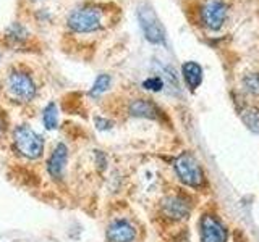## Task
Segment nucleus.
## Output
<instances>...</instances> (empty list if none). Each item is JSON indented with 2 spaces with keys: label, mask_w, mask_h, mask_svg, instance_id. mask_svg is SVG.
Segmentation results:
<instances>
[{
  "label": "nucleus",
  "mask_w": 259,
  "mask_h": 242,
  "mask_svg": "<svg viewBox=\"0 0 259 242\" xmlns=\"http://www.w3.org/2000/svg\"><path fill=\"white\" fill-rule=\"evenodd\" d=\"M13 142L15 147L23 157L26 158H39L44 150V141L34 129H31L26 125H21L15 129L13 133Z\"/></svg>",
  "instance_id": "1"
},
{
  "label": "nucleus",
  "mask_w": 259,
  "mask_h": 242,
  "mask_svg": "<svg viewBox=\"0 0 259 242\" xmlns=\"http://www.w3.org/2000/svg\"><path fill=\"white\" fill-rule=\"evenodd\" d=\"M68 28L75 32H93L102 26V10L96 7H81L68 15Z\"/></svg>",
  "instance_id": "2"
},
{
  "label": "nucleus",
  "mask_w": 259,
  "mask_h": 242,
  "mask_svg": "<svg viewBox=\"0 0 259 242\" xmlns=\"http://www.w3.org/2000/svg\"><path fill=\"white\" fill-rule=\"evenodd\" d=\"M138 20H140L141 29L146 39L152 44H164L165 42V29L162 26L159 16L152 10L151 5H140L138 7Z\"/></svg>",
  "instance_id": "3"
},
{
  "label": "nucleus",
  "mask_w": 259,
  "mask_h": 242,
  "mask_svg": "<svg viewBox=\"0 0 259 242\" xmlns=\"http://www.w3.org/2000/svg\"><path fill=\"white\" fill-rule=\"evenodd\" d=\"M175 171L180 177V181L185 183L190 188H199L204 183V173L199 166V163L196 161L191 153L185 152L175 161Z\"/></svg>",
  "instance_id": "4"
},
{
  "label": "nucleus",
  "mask_w": 259,
  "mask_h": 242,
  "mask_svg": "<svg viewBox=\"0 0 259 242\" xmlns=\"http://www.w3.org/2000/svg\"><path fill=\"white\" fill-rule=\"evenodd\" d=\"M7 86H8L10 95L20 102H29L34 99V95H36V84L32 83V79L28 73H23V71L12 73L10 78H8Z\"/></svg>",
  "instance_id": "5"
},
{
  "label": "nucleus",
  "mask_w": 259,
  "mask_h": 242,
  "mask_svg": "<svg viewBox=\"0 0 259 242\" xmlns=\"http://www.w3.org/2000/svg\"><path fill=\"white\" fill-rule=\"evenodd\" d=\"M227 13H229V7L224 0H207L201 8V20L206 28L217 31L224 26Z\"/></svg>",
  "instance_id": "6"
},
{
  "label": "nucleus",
  "mask_w": 259,
  "mask_h": 242,
  "mask_svg": "<svg viewBox=\"0 0 259 242\" xmlns=\"http://www.w3.org/2000/svg\"><path fill=\"white\" fill-rule=\"evenodd\" d=\"M201 242H227L225 226L212 215L202 216L201 220Z\"/></svg>",
  "instance_id": "7"
},
{
  "label": "nucleus",
  "mask_w": 259,
  "mask_h": 242,
  "mask_svg": "<svg viewBox=\"0 0 259 242\" xmlns=\"http://www.w3.org/2000/svg\"><path fill=\"white\" fill-rule=\"evenodd\" d=\"M162 208H164V213L168 218H174V220H183V218H186L190 213L188 200L180 196H170V197L164 199V202H162Z\"/></svg>",
  "instance_id": "8"
},
{
  "label": "nucleus",
  "mask_w": 259,
  "mask_h": 242,
  "mask_svg": "<svg viewBox=\"0 0 259 242\" xmlns=\"http://www.w3.org/2000/svg\"><path fill=\"white\" fill-rule=\"evenodd\" d=\"M67 158H68V149L65 144H57V147L54 149L51 158L47 161V171L55 179H60L63 174L65 165H67Z\"/></svg>",
  "instance_id": "9"
},
{
  "label": "nucleus",
  "mask_w": 259,
  "mask_h": 242,
  "mask_svg": "<svg viewBox=\"0 0 259 242\" xmlns=\"http://www.w3.org/2000/svg\"><path fill=\"white\" fill-rule=\"evenodd\" d=\"M135 236H136L135 228L125 220L113 221L107 229L109 242H132Z\"/></svg>",
  "instance_id": "10"
},
{
  "label": "nucleus",
  "mask_w": 259,
  "mask_h": 242,
  "mask_svg": "<svg viewBox=\"0 0 259 242\" xmlns=\"http://www.w3.org/2000/svg\"><path fill=\"white\" fill-rule=\"evenodd\" d=\"M130 115L138 116V118H149V119H157L160 116V110L156 103L148 99H136L130 103L128 107Z\"/></svg>",
  "instance_id": "11"
},
{
  "label": "nucleus",
  "mask_w": 259,
  "mask_h": 242,
  "mask_svg": "<svg viewBox=\"0 0 259 242\" xmlns=\"http://www.w3.org/2000/svg\"><path fill=\"white\" fill-rule=\"evenodd\" d=\"M182 73H183V78L186 81L191 89H196L199 87V84L202 83V68L196 62H186L183 63L182 67Z\"/></svg>",
  "instance_id": "12"
},
{
  "label": "nucleus",
  "mask_w": 259,
  "mask_h": 242,
  "mask_svg": "<svg viewBox=\"0 0 259 242\" xmlns=\"http://www.w3.org/2000/svg\"><path fill=\"white\" fill-rule=\"evenodd\" d=\"M241 121L248 126L249 131L259 133V110L254 107H248L241 110Z\"/></svg>",
  "instance_id": "13"
},
{
  "label": "nucleus",
  "mask_w": 259,
  "mask_h": 242,
  "mask_svg": "<svg viewBox=\"0 0 259 242\" xmlns=\"http://www.w3.org/2000/svg\"><path fill=\"white\" fill-rule=\"evenodd\" d=\"M57 118H59V111H57V105L55 103H49L42 111V123L46 129L52 131L57 128Z\"/></svg>",
  "instance_id": "14"
},
{
  "label": "nucleus",
  "mask_w": 259,
  "mask_h": 242,
  "mask_svg": "<svg viewBox=\"0 0 259 242\" xmlns=\"http://www.w3.org/2000/svg\"><path fill=\"white\" fill-rule=\"evenodd\" d=\"M109 86H110V76L109 75H99L96 78V81H94V86H93V89H91V95H94V97H97V95H101L102 92H105L109 89Z\"/></svg>",
  "instance_id": "15"
},
{
  "label": "nucleus",
  "mask_w": 259,
  "mask_h": 242,
  "mask_svg": "<svg viewBox=\"0 0 259 242\" xmlns=\"http://www.w3.org/2000/svg\"><path fill=\"white\" fill-rule=\"evenodd\" d=\"M243 86H245L246 92L251 95H259V75L257 73H249L243 78Z\"/></svg>",
  "instance_id": "16"
},
{
  "label": "nucleus",
  "mask_w": 259,
  "mask_h": 242,
  "mask_svg": "<svg viewBox=\"0 0 259 242\" xmlns=\"http://www.w3.org/2000/svg\"><path fill=\"white\" fill-rule=\"evenodd\" d=\"M164 79L159 78V76H154V78H149L146 79L143 83V87L144 89H149V91H160L162 87H164Z\"/></svg>",
  "instance_id": "17"
},
{
  "label": "nucleus",
  "mask_w": 259,
  "mask_h": 242,
  "mask_svg": "<svg viewBox=\"0 0 259 242\" xmlns=\"http://www.w3.org/2000/svg\"><path fill=\"white\" fill-rule=\"evenodd\" d=\"M28 36V32L26 29H24L21 24L18 23H15L13 26L8 29V37H12V39H16V40H20V39H24Z\"/></svg>",
  "instance_id": "18"
},
{
  "label": "nucleus",
  "mask_w": 259,
  "mask_h": 242,
  "mask_svg": "<svg viewBox=\"0 0 259 242\" xmlns=\"http://www.w3.org/2000/svg\"><path fill=\"white\" fill-rule=\"evenodd\" d=\"M96 126L97 129H101V131H104V129H110L112 128V121L105 119V118H101V116H96Z\"/></svg>",
  "instance_id": "19"
},
{
  "label": "nucleus",
  "mask_w": 259,
  "mask_h": 242,
  "mask_svg": "<svg viewBox=\"0 0 259 242\" xmlns=\"http://www.w3.org/2000/svg\"><path fill=\"white\" fill-rule=\"evenodd\" d=\"M4 134H5V121L2 116H0V137H2Z\"/></svg>",
  "instance_id": "20"
}]
</instances>
